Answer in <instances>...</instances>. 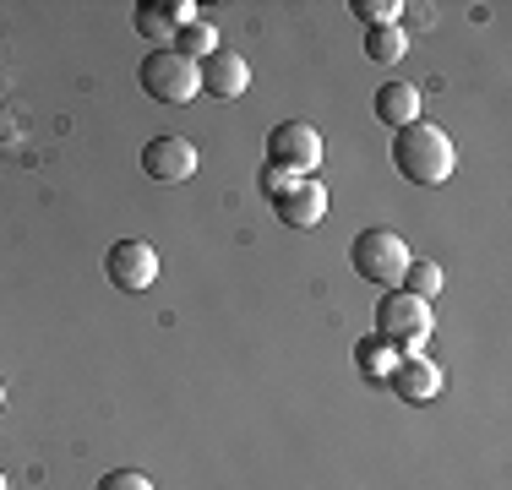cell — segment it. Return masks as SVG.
Here are the masks:
<instances>
[{
	"mask_svg": "<svg viewBox=\"0 0 512 490\" xmlns=\"http://www.w3.org/2000/svg\"><path fill=\"white\" fill-rule=\"evenodd\" d=\"M393 169L409 186H447L458 169V147L442 126L431 120H414V126L393 131Z\"/></svg>",
	"mask_w": 512,
	"mask_h": 490,
	"instance_id": "1",
	"label": "cell"
},
{
	"mask_svg": "<svg viewBox=\"0 0 512 490\" xmlns=\"http://www.w3.org/2000/svg\"><path fill=\"white\" fill-rule=\"evenodd\" d=\"M409 245L398 229H360L355 240H349V267L365 278V284H382V289H398L404 284V273H409Z\"/></svg>",
	"mask_w": 512,
	"mask_h": 490,
	"instance_id": "2",
	"label": "cell"
},
{
	"mask_svg": "<svg viewBox=\"0 0 512 490\" xmlns=\"http://www.w3.org/2000/svg\"><path fill=\"white\" fill-rule=\"evenodd\" d=\"M137 82H142V93H148L153 104H191V98L202 93L197 66H191V60H180L175 49H153V55H142Z\"/></svg>",
	"mask_w": 512,
	"mask_h": 490,
	"instance_id": "3",
	"label": "cell"
},
{
	"mask_svg": "<svg viewBox=\"0 0 512 490\" xmlns=\"http://www.w3.org/2000/svg\"><path fill=\"white\" fill-rule=\"evenodd\" d=\"M376 338H387L404 354H420V343L431 338V305L404 289H387V300L376 305Z\"/></svg>",
	"mask_w": 512,
	"mask_h": 490,
	"instance_id": "4",
	"label": "cell"
},
{
	"mask_svg": "<svg viewBox=\"0 0 512 490\" xmlns=\"http://www.w3.org/2000/svg\"><path fill=\"white\" fill-rule=\"evenodd\" d=\"M267 164H284L289 175H316L322 164V137L306 120H284V126L267 131Z\"/></svg>",
	"mask_w": 512,
	"mask_h": 490,
	"instance_id": "5",
	"label": "cell"
},
{
	"mask_svg": "<svg viewBox=\"0 0 512 490\" xmlns=\"http://www.w3.org/2000/svg\"><path fill=\"white\" fill-rule=\"evenodd\" d=\"M104 273L120 294H142L158 284V251L148 240H115L104 256Z\"/></svg>",
	"mask_w": 512,
	"mask_h": 490,
	"instance_id": "6",
	"label": "cell"
},
{
	"mask_svg": "<svg viewBox=\"0 0 512 490\" xmlns=\"http://www.w3.org/2000/svg\"><path fill=\"white\" fill-rule=\"evenodd\" d=\"M197 164H202V153H197V142H186V137H153L148 147H142V175L158 180V186H186L191 175H197Z\"/></svg>",
	"mask_w": 512,
	"mask_h": 490,
	"instance_id": "7",
	"label": "cell"
},
{
	"mask_svg": "<svg viewBox=\"0 0 512 490\" xmlns=\"http://www.w3.org/2000/svg\"><path fill=\"white\" fill-rule=\"evenodd\" d=\"M273 213L284 229H316L327 218V186L316 175H300L284 196H273Z\"/></svg>",
	"mask_w": 512,
	"mask_h": 490,
	"instance_id": "8",
	"label": "cell"
},
{
	"mask_svg": "<svg viewBox=\"0 0 512 490\" xmlns=\"http://www.w3.org/2000/svg\"><path fill=\"white\" fill-rule=\"evenodd\" d=\"M186 22H197V0H175V6H153V0H142V6H131V28H137L153 49H169Z\"/></svg>",
	"mask_w": 512,
	"mask_h": 490,
	"instance_id": "9",
	"label": "cell"
},
{
	"mask_svg": "<svg viewBox=\"0 0 512 490\" xmlns=\"http://www.w3.org/2000/svg\"><path fill=\"white\" fill-rule=\"evenodd\" d=\"M197 77H202V93H213V98H240L251 88V66H246V55H235V49H213V55L197 66Z\"/></svg>",
	"mask_w": 512,
	"mask_h": 490,
	"instance_id": "10",
	"label": "cell"
},
{
	"mask_svg": "<svg viewBox=\"0 0 512 490\" xmlns=\"http://www.w3.org/2000/svg\"><path fill=\"white\" fill-rule=\"evenodd\" d=\"M387 387L404 403H431L436 392H442V371H436V360H425V354H404V360L387 371Z\"/></svg>",
	"mask_w": 512,
	"mask_h": 490,
	"instance_id": "11",
	"label": "cell"
},
{
	"mask_svg": "<svg viewBox=\"0 0 512 490\" xmlns=\"http://www.w3.org/2000/svg\"><path fill=\"white\" fill-rule=\"evenodd\" d=\"M376 120L393 126V131L414 126V120H420V88H414V82H387V88L376 93Z\"/></svg>",
	"mask_w": 512,
	"mask_h": 490,
	"instance_id": "12",
	"label": "cell"
},
{
	"mask_svg": "<svg viewBox=\"0 0 512 490\" xmlns=\"http://www.w3.org/2000/svg\"><path fill=\"white\" fill-rule=\"evenodd\" d=\"M169 49H175L180 60H191V66H202V60L218 49V33H213V28H207V22L197 17V22H186V28L175 33V44H169Z\"/></svg>",
	"mask_w": 512,
	"mask_h": 490,
	"instance_id": "13",
	"label": "cell"
},
{
	"mask_svg": "<svg viewBox=\"0 0 512 490\" xmlns=\"http://www.w3.org/2000/svg\"><path fill=\"white\" fill-rule=\"evenodd\" d=\"M355 360H360V371L371 376V382H387V371L398 365V349H393L387 338H376V333H371V338H360Z\"/></svg>",
	"mask_w": 512,
	"mask_h": 490,
	"instance_id": "14",
	"label": "cell"
},
{
	"mask_svg": "<svg viewBox=\"0 0 512 490\" xmlns=\"http://www.w3.org/2000/svg\"><path fill=\"white\" fill-rule=\"evenodd\" d=\"M365 55H371L376 66H393V60H404V55H409L404 28H365Z\"/></svg>",
	"mask_w": 512,
	"mask_h": 490,
	"instance_id": "15",
	"label": "cell"
},
{
	"mask_svg": "<svg viewBox=\"0 0 512 490\" xmlns=\"http://www.w3.org/2000/svg\"><path fill=\"white\" fill-rule=\"evenodd\" d=\"M398 289L431 305L436 294H442V267H436V262H409V273H404V284H398Z\"/></svg>",
	"mask_w": 512,
	"mask_h": 490,
	"instance_id": "16",
	"label": "cell"
},
{
	"mask_svg": "<svg viewBox=\"0 0 512 490\" xmlns=\"http://www.w3.org/2000/svg\"><path fill=\"white\" fill-rule=\"evenodd\" d=\"M355 17L365 28H398V17H404V0H355Z\"/></svg>",
	"mask_w": 512,
	"mask_h": 490,
	"instance_id": "17",
	"label": "cell"
},
{
	"mask_svg": "<svg viewBox=\"0 0 512 490\" xmlns=\"http://www.w3.org/2000/svg\"><path fill=\"white\" fill-rule=\"evenodd\" d=\"M295 180H300V175H289L284 164H262V175H256V186H262L267 196H284L289 186H295Z\"/></svg>",
	"mask_w": 512,
	"mask_h": 490,
	"instance_id": "18",
	"label": "cell"
},
{
	"mask_svg": "<svg viewBox=\"0 0 512 490\" xmlns=\"http://www.w3.org/2000/svg\"><path fill=\"white\" fill-rule=\"evenodd\" d=\"M93 490H153L148 474H137V469H115V474H104Z\"/></svg>",
	"mask_w": 512,
	"mask_h": 490,
	"instance_id": "19",
	"label": "cell"
},
{
	"mask_svg": "<svg viewBox=\"0 0 512 490\" xmlns=\"http://www.w3.org/2000/svg\"><path fill=\"white\" fill-rule=\"evenodd\" d=\"M0 409H6V387H0Z\"/></svg>",
	"mask_w": 512,
	"mask_h": 490,
	"instance_id": "20",
	"label": "cell"
},
{
	"mask_svg": "<svg viewBox=\"0 0 512 490\" xmlns=\"http://www.w3.org/2000/svg\"><path fill=\"white\" fill-rule=\"evenodd\" d=\"M0 490H11V485H6V474H0Z\"/></svg>",
	"mask_w": 512,
	"mask_h": 490,
	"instance_id": "21",
	"label": "cell"
}]
</instances>
